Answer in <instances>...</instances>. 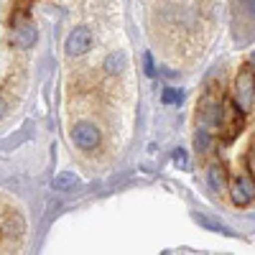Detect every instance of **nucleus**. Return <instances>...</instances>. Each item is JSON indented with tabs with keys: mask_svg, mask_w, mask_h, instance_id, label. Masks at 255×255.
Segmentation results:
<instances>
[{
	"mask_svg": "<svg viewBox=\"0 0 255 255\" xmlns=\"http://www.w3.org/2000/svg\"><path fill=\"white\" fill-rule=\"evenodd\" d=\"M253 100H255V69L250 64H243L235 77V105L243 113H248L253 108Z\"/></svg>",
	"mask_w": 255,
	"mask_h": 255,
	"instance_id": "f257e3e1",
	"label": "nucleus"
},
{
	"mask_svg": "<svg viewBox=\"0 0 255 255\" xmlns=\"http://www.w3.org/2000/svg\"><path fill=\"white\" fill-rule=\"evenodd\" d=\"M230 194H232V202H235L238 207L253 204L255 202V179L250 174L235 176V181H232V186H230Z\"/></svg>",
	"mask_w": 255,
	"mask_h": 255,
	"instance_id": "f03ea898",
	"label": "nucleus"
},
{
	"mask_svg": "<svg viewBox=\"0 0 255 255\" xmlns=\"http://www.w3.org/2000/svg\"><path fill=\"white\" fill-rule=\"evenodd\" d=\"M72 140H74L77 148H82V151H95V148L100 145L97 125H92V123H77L72 128Z\"/></svg>",
	"mask_w": 255,
	"mask_h": 255,
	"instance_id": "7ed1b4c3",
	"label": "nucleus"
},
{
	"mask_svg": "<svg viewBox=\"0 0 255 255\" xmlns=\"http://www.w3.org/2000/svg\"><path fill=\"white\" fill-rule=\"evenodd\" d=\"M222 130H225V140H232L238 135V130L243 128V110L238 108L235 102H225V108H222V118L217 123Z\"/></svg>",
	"mask_w": 255,
	"mask_h": 255,
	"instance_id": "20e7f679",
	"label": "nucleus"
},
{
	"mask_svg": "<svg viewBox=\"0 0 255 255\" xmlns=\"http://www.w3.org/2000/svg\"><path fill=\"white\" fill-rule=\"evenodd\" d=\"M64 49H67L69 56H82V54H87L92 49V31L90 28H74L69 36H67V44H64Z\"/></svg>",
	"mask_w": 255,
	"mask_h": 255,
	"instance_id": "39448f33",
	"label": "nucleus"
},
{
	"mask_svg": "<svg viewBox=\"0 0 255 255\" xmlns=\"http://www.w3.org/2000/svg\"><path fill=\"white\" fill-rule=\"evenodd\" d=\"M38 38V31L31 20H15V33H13V41L18 49H31Z\"/></svg>",
	"mask_w": 255,
	"mask_h": 255,
	"instance_id": "423d86ee",
	"label": "nucleus"
},
{
	"mask_svg": "<svg viewBox=\"0 0 255 255\" xmlns=\"http://www.w3.org/2000/svg\"><path fill=\"white\" fill-rule=\"evenodd\" d=\"M207 179H209V186L215 191H225L227 189V171L222 163H212L209 171H207Z\"/></svg>",
	"mask_w": 255,
	"mask_h": 255,
	"instance_id": "0eeeda50",
	"label": "nucleus"
},
{
	"mask_svg": "<svg viewBox=\"0 0 255 255\" xmlns=\"http://www.w3.org/2000/svg\"><path fill=\"white\" fill-rule=\"evenodd\" d=\"M199 118H202V123H207V125H217L220 118H222V105L215 102V100H207V102L202 105Z\"/></svg>",
	"mask_w": 255,
	"mask_h": 255,
	"instance_id": "6e6552de",
	"label": "nucleus"
},
{
	"mask_svg": "<svg viewBox=\"0 0 255 255\" xmlns=\"http://www.w3.org/2000/svg\"><path fill=\"white\" fill-rule=\"evenodd\" d=\"M79 184H82L79 176L72 174V171H59V174L54 176V189H56V191H74Z\"/></svg>",
	"mask_w": 255,
	"mask_h": 255,
	"instance_id": "1a4fd4ad",
	"label": "nucleus"
},
{
	"mask_svg": "<svg viewBox=\"0 0 255 255\" xmlns=\"http://www.w3.org/2000/svg\"><path fill=\"white\" fill-rule=\"evenodd\" d=\"M123 69H125V54L123 51H113L105 59V72L108 74H120Z\"/></svg>",
	"mask_w": 255,
	"mask_h": 255,
	"instance_id": "9d476101",
	"label": "nucleus"
},
{
	"mask_svg": "<svg viewBox=\"0 0 255 255\" xmlns=\"http://www.w3.org/2000/svg\"><path fill=\"white\" fill-rule=\"evenodd\" d=\"M26 230V225H23V217H18V215H10L8 217V222H5V232L13 238V235H20V232Z\"/></svg>",
	"mask_w": 255,
	"mask_h": 255,
	"instance_id": "9b49d317",
	"label": "nucleus"
},
{
	"mask_svg": "<svg viewBox=\"0 0 255 255\" xmlns=\"http://www.w3.org/2000/svg\"><path fill=\"white\" fill-rule=\"evenodd\" d=\"M197 222H199L202 227H209V230H215V232H225V235H230V230H227L222 222L212 220V217H207V215H197Z\"/></svg>",
	"mask_w": 255,
	"mask_h": 255,
	"instance_id": "f8f14e48",
	"label": "nucleus"
},
{
	"mask_svg": "<svg viewBox=\"0 0 255 255\" xmlns=\"http://www.w3.org/2000/svg\"><path fill=\"white\" fill-rule=\"evenodd\" d=\"M161 100H163L166 105H179V102L184 100V92H181V90H174V87H166L163 95H161Z\"/></svg>",
	"mask_w": 255,
	"mask_h": 255,
	"instance_id": "ddd939ff",
	"label": "nucleus"
},
{
	"mask_svg": "<svg viewBox=\"0 0 255 255\" xmlns=\"http://www.w3.org/2000/svg\"><path fill=\"white\" fill-rule=\"evenodd\" d=\"M209 143H212V138H209V133H207V130H199V133L194 135V148H197L199 153L209 151Z\"/></svg>",
	"mask_w": 255,
	"mask_h": 255,
	"instance_id": "4468645a",
	"label": "nucleus"
},
{
	"mask_svg": "<svg viewBox=\"0 0 255 255\" xmlns=\"http://www.w3.org/2000/svg\"><path fill=\"white\" fill-rule=\"evenodd\" d=\"M143 67H145V74H148V77H156V67H153V56L148 54V51L143 54Z\"/></svg>",
	"mask_w": 255,
	"mask_h": 255,
	"instance_id": "2eb2a0df",
	"label": "nucleus"
},
{
	"mask_svg": "<svg viewBox=\"0 0 255 255\" xmlns=\"http://www.w3.org/2000/svg\"><path fill=\"white\" fill-rule=\"evenodd\" d=\"M174 163H176V166H181V168H186V166H189V161H186V151H184V148H176V151H174Z\"/></svg>",
	"mask_w": 255,
	"mask_h": 255,
	"instance_id": "dca6fc26",
	"label": "nucleus"
},
{
	"mask_svg": "<svg viewBox=\"0 0 255 255\" xmlns=\"http://www.w3.org/2000/svg\"><path fill=\"white\" fill-rule=\"evenodd\" d=\"M5 110H8V105H5V100H3V97H0V120L5 118Z\"/></svg>",
	"mask_w": 255,
	"mask_h": 255,
	"instance_id": "f3484780",
	"label": "nucleus"
}]
</instances>
